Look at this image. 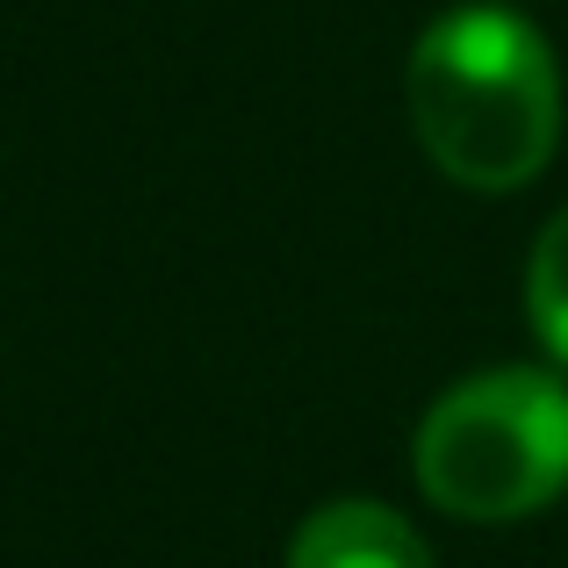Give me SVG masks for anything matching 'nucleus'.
Returning a JSON list of instances; mask_svg holds the SVG:
<instances>
[{
	"instance_id": "1",
	"label": "nucleus",
	"mask_w": 568,
	"mask_h": 568,
	"mask_svg": "<svg viewBox=\"0 0 568 568\" xmlns=\"http://www.w3.org/2000/svg\"><path fill=\"white\" fill-rule=\"evenodd\" d=\"M403 109L454 187L518 194L561 144V65L518 8H446L403 65Z\"/></svg>"
},
{
	"instance_id": "2",
	"label": "nucleus",
	"mask_w": 568,
	"mask_h": 568,
	"mask_svg": "<svg viewBox=\"0 0 568 568\" xmlns=\"http://www.w3.org/2000/svg\"><path fill=\"white\" fill-rule=\"evenodd\" d=\"M410 468L425 504L460 526H518L568 497V375L483 367L432 396Z\"/></svg>"
},
{
	"instance_id": "3",
	"label": "nucleus",
	"mask_w": 568,
	"mask_h": 568,
	"mask_svg": "<svg viewBox=\"0 0 568 568\" xmlns=\"http://www.w3.org/2000/svg\"><path fill=\"white\" fill-rule=\"evenodd\" d=\"M288 568H439L425 532L382 497H332L295 526Z\"/></svg>"
},
{
	"instance_id": "4",
	"label": "nucleus",
	"mask_w": 568,
	"mask_h": 568,
	"mask_svg": "<svg viewBox=\"0 0 568 568\" xmlns=\"http://www.w3.org/2000/svg\"><path fill=\"white\" fill-rule=\"evenodd\" d=\"M526 317H532V338L547 346V361L568 375V202L540 223V237H532V260H526Z\"/></svg>"
}]
</instances>
